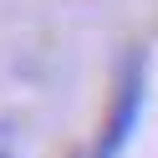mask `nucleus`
Listing matches in <instances>:
<instances>
[{
  "label": "nucleus",
  "instance_id": "nucleus-1",
  "mask_svg": "<svg viewBox=\"0 0 158 158\" xmlns=\"http://www.w3.org/2000/svg\"><path fill=\"white\" fill-rule=\"evenodd\" d=\"M143 107H148V51L133 46V51H123V61H117L107 117H102V133H97L92 158H123L127 143H133V133H138V123H143Z\"/></svg>",
  "mask_w": 158,
  "mask_h": 158
},
{
  "label": "nucleus",
  "instance_id": "nucleus-2",
  "mask_svg": "<svg viewBox=\"0 0 158 158\" xmlns=\"http://www.w3.org/2000/svg\"><path fill=\"white\" fill-rule=\"evenodd\" d=\"M77 158H92V153H77Z\"/></svg>",
  "mask_w": 158,
  "mask_h": 158
},
{
  "label": "nucleus",
  "instance_id": "nucleus-3",
  "mask_svg": "<svg viewBox=\"0 0 158 158\" xmlns=\"http://www.w3.org/2000/svg\"><path fill=\"white\" fill-rule=\"evenodd\" d=\"M0 158H10V153H0Z\"/></svg>",
  "mask_w": 158,
  "mask_h": 158
}]
</instances>
